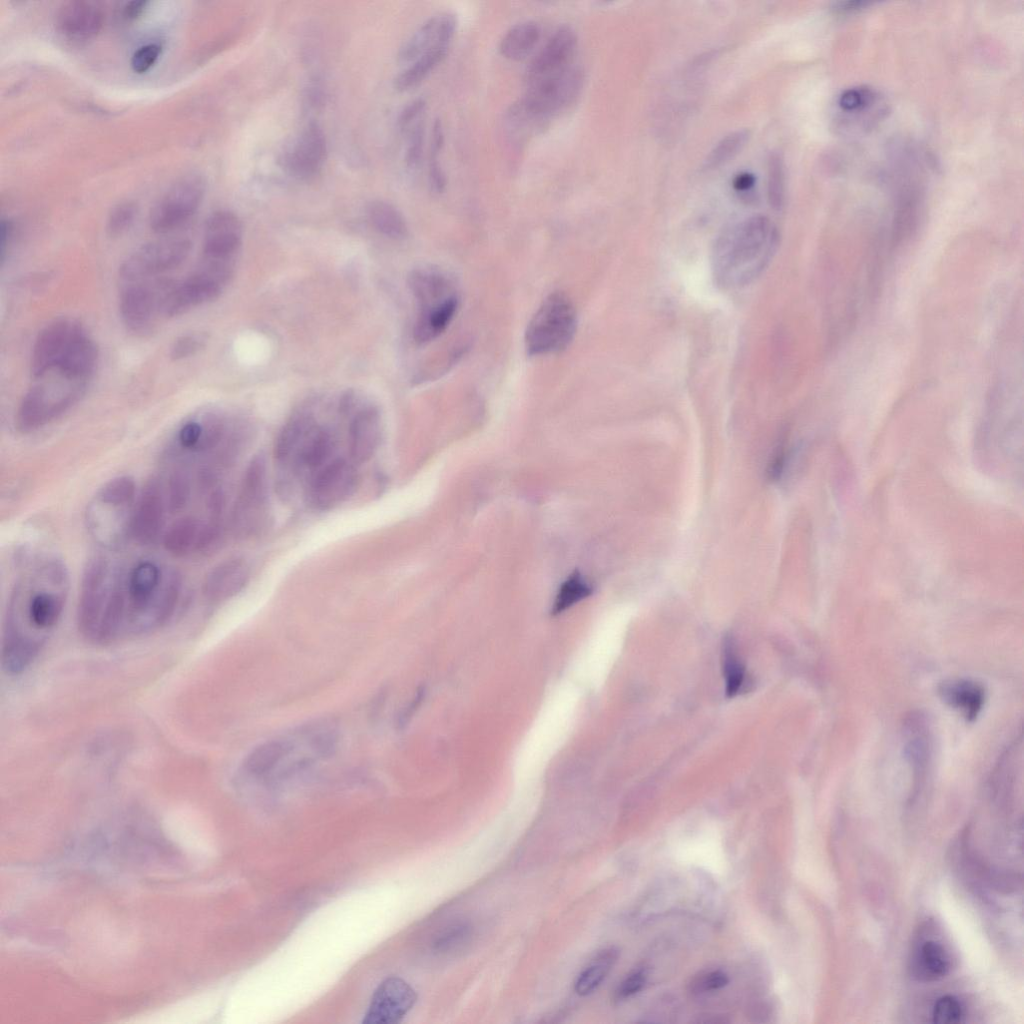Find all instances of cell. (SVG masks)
Listing matches in <instances>:
<instances>
[{
	"label": "cell",
	"mask_w": 1024,
	"mask_h": 1024,
	"mask_svg": "<svg viewBox=\"0 0 1024 1024\" xmlns=\"http://www.w3.org/2000/svg\"><path fill=\"white\" fill-rule=\"evenodd\" d=\"M69 592V574L57 556L36 555L22 568L11 589L4 623L3 669L17 675L37 659L61 621Z\"/></svg>",
	"instance_id": "cell-1"
},
{
	"label": "cell",
	"mask_w": 1024,
	"mask_h": 1024,
	"mask_svg": "<svg viewBox=\"0 0 1024 1024\" xmlns=\"http://www.w3.org/2000/svg\"><path fill=\"white\" fill-rule=\"evenodd\" d=\"M182 590L178 572L151 558L124 571L118 642L162 627L174 614Z\"/></svg>",
	"instance_id": "cell-2"
},
{
	"label": "cell",
	"mask_w": 1024,
	"mask_h": 1024,
	"mask_svg": "<svg viewBox=\"0 0 1024 1024\" xmlns=\"http://www.w3.org/2000/svg\"><path fill=\"white\" fill-rule=\"evenodd\" d=\"M778 240L777 229L763 215L751 216L725 230L713 250L716 282L724 288L751 282L772 259Z\"/></svg>",
	"instance_id": "cell-3"
},
{
	"label": "cell",
	"mask_w": 1024,
	"mask_h": 1024,
	"mask_svg": "<svg viewBox=\"0 0 1024 1024\" xmlns=\"http://www.w3.org/2000/svg\"><path fill=\"white\" fill-rule=\"evenodd\" d=\"M124 569L107 556H94L84 567L77 621L82 635L94 644L118 643Z\"/></svg>",
	"instance_id": "cell-4"
},
{
	"label": "cell",
	"mask_w": 1024,
	"mask_h": 1024,
	"mask_svg": "<svg viewBox=\"0 0 1024 1024\" xmlns=\"http://www.w3.org/2000/svg\"><path fill=\"white\" fill-rule=\"evenodd\" d=\"M137 495L135 481L128 475L111 478L95 491L86 505L84 524L98 547L116 550L130 538Z\"/></svg>",
	"instance_id": "cell-5"
},
{
	"label": "cell",
	"mask_w": 1024,
	"mask_h": 1024,
	"mask_svg": "<svg viewBox=\"0 0 1024 1024\" xmlns=\"http://www.w3.org/2000/svg\"><path fill=\"white\" fill-rule=\"evenodd\" d=\"M58 380H42L33 385L21 399L14 418L17 431L34 432L54 421L83 396L87 384L71 380L60 373Z\"/></svg>",
	"instance_id": "cell-6"
},
{
	"label": "cell",
	"mask_w": 1024,
	"mask_h": 1024,
	"mask_svg": "<svg viewBox=\"0 0 1024 1024\" xmlns=\"http://www.w3.org/2000/svg\"><path fill=\"white\" fill-rule=\"evenodd\" d=\"M576 329L577 314L572 301L562 292L551 293L527 325V354L541 356L562 351L573 340Z\"/></svg>",
	"instance_id": "cell-7"
},
{
	"label": "cell",
	"mask_w": 1024,
	"mask_h": 1024,
	"mask_svg": "<svg viewBox=\"0 0 1024 1024\" xmlns=\"http://www.w3.org/2000/svg\"><path fill=\"white\" fill-rule=\"evenodd\" d=\"M408 284L419 304L417 321L433 332H444L460 302L452 276L439 268L424 267L411 272Z\"/></svg>",
	"instance_id": "cell-8"
},
{
	"label": "cell",
	"mask_w": 1024,
	"mask_h": 1024,
	"mask_svg": "<svg viewBox=\"0 0 1024 1024\" xmlns=\"http://www.w3.org/2000/svg\"><path fill=\"white\" fill-rule=\"evenodd\" d=\"M267 465L264 455H256L243 475L232 511V528L241 537L254 535L267 518Z\"/></svg>",
	"instance_id": "cell-9"
},
{
	"label": "cell",
	"mask_w": 1024,
	"mask_h": 1024,
	"mask_svg": "<svg viewBox=\"0 0 1024 1024\" xmlns=\"http://www.w3.org/2000/svg\"><path fill=\"white\" fill-rule=\"evenodd\" d=\"M205 193V182L198 174L178 178L155 203L150 211L149 224L155 233L170 232L198 210Z\"/></svg>",
	"instance_id": "cell-10"
},
{
	"label": "cell",
	"mask_w": 1024,
	"mask_h": 1024,
	"mask_svg": "<svg viewBox=\"0 0 1024 1024\" xmlns=\"http://www.w3.org/2000/svg\"><path fill=\"white\" fill-rule=\"evenodd\" d=\"M191 243L186 239H167L147 243L130 254L119 267V283L152 280L173 270L188 257Z\"/></svg>",
	"instance_id": "cell-11"
},
{
	"label": "cell",
	"mask_w": 1024,
	"mask_h": 1024,
	"mask_svg": "<svg viewBox=\"0 0 1024 1024\" xmlns=\"http://www.w3.org/2000/svg\"><path fill=\"white\" fill-rule=\"evenodd\" d=\"M521 98L536 113L550 121L579 95L583 74L575 65L563 72L527 81Z\"/></svg>",
	"instance_id": "cell-12"
},
{
	"label": "cell",
	"mask_w": 1024,
	"mask_h": 1024,
	"mask_svg": "<svg viewBox=\"0 0 1024 1024\" xmlns=\"http://www.w3.org/2000/svg\"><path fill=\"white\" fill-rule=\"evenodd\" d=\"M156 282L120 284V317L126 330L136 337H148L156 329L157 317L161 315Z\"/></svg>",
	"instance_id": "cell-13"
},
{
	"label": "cell",
	"mask_w": 1024,
	"mask_h": 1024,
	"mask_svg": "<svg viewBox=\"0 0 1024 1024\" xmlns=\"http://www.w3.org/2000/svg\"><path fill=\"white\" fill-rule=\"evenodd\" d=\"M220 528L218 517L186 514L166 526L161 540L170 554L186 557L211 549L219 539Z\"/></svg>",
	"instance_id": "cell-14"
},
{
	"label": "cell",
	"mask_w": 1024,
	"mask_h": 1024,
	"mask_svg": "<svg viewBox=\"0 0 1024 1024\" xmlns=\"http://www.w3.org/2000/svg\"><path fill=\"white\" fill-rule=\"evenodd\" d=\"M358 475L346 459L337 458L318 469L307 489L309 504L317 510L332 509L345 501L355 490Z\"/></svg>",
	"instance_id": "cell-15"
},
{
	"label": "cell",
	"mask_w": 1024,
	"mask_h": 1024,
	"mask_svg": "<svg viewBox=\"0 0 1024 1024\" xmlns=\"http://www.w3.org/2000/svg\"><path fill=\"white\" fill-rule=\"evenodd\" d=\"M169 516L162 485L158 475L152 476L138 492L130 538L141 545H150L161 539Z\"/></svg>",
	"instance_id": "cell-16"
},
{
	"label": "cell",
	"mask_w": 1024,
	"mask_h": 1024,
	"mask_svg": "<svg viewBox=\"0 0 1024 1024\" xmlns=\"http://www.w3.org/2000/svg\"><path fill=\"white\" fill-rule=\"evenodd\" d=\"M326 157L325 134L319 124L310 122L284 152L281 162L291 176L309 181L320 173Z\"/></svg>",
	"instance_id": "cell-17"
},
{
	"label": "cell",
	"mask_w": 1024,
	"mask_h": 1024,
	"mask_svg": "<svg viewBox=\"0 0 1024 1024\" xmlns=\"http://www.w3.org/2000/svg\"><path fill=\"white\" fill-rule=\"evenodd\" d=\"M85 329L71 318L57 319L46 325L33 345L30 372L40 379L53 371L73 339Z\"/></svg>",
	"instance_id": "cell-18"
},
{
	"label": "cell",
	"mask_w": 1024,
	"mask_h": 1024,
	"mask_svg": "<svg viewBox=\"0 0 1024 1024\" xmlns=\"http://www.w3.org/2000/svg\"><path fill=\"white\" fill-rule=\"evenodd\" d=\"M839 128L864 130L873 126L885 114L882 96L873 88L855 86L843 90L835 100Z\"/></svg>",
	"instance_id": "cell-19"
},
{
	"label": "cell",
	"mask_w": 1024,
	"mask_h": 1024,
	"mask_svg": "<svg viewBox=\"0 0 1024 1024\" xmlns=\"http://www.w3.org/2000/svg\"><path fill=\"white\" fill-rule=\"evenodd\" d=\"M416 999L415 990L405 980L395 976L387 977L375 989L363 1023H397L411 1010Z\"/></svg>",
	"instance_id": "cell-20"
},
{
	"label": "cell",
	"mask_w": 1024,
	"mask_h": 1024,
	"mask_svg": "<svg viewBox=\"0 0 1024 1024\" xmlns=\"http://www.w3.org/2000/svg\"><path fill=\"white\" fill-rule=\"evenodd\" d=\"M904 756L911 768L914 784L922 785L929 776L933 757L931 723L921 711H911L902 723Z\"/></svg>",
	"instance_id": "cell-21"
},
{
	"label": "cell",
	"mask_w": 1024,
	"mask_h": 1024,
	"mask_svg": "<svg viewBox=\"0 0 1024 1024\" xmlns=\"http://www.w3.org/2000/svg\"><path fill=\"white\" fill-rule=\"evenodd\" d=\"M577 35L569 25L559 26L530 62L525 82L560 73L573 66Z\"/></svg>",
	"instance_id": "cell-22"
},
{
	"label": "cell",
	"mask_w": 1024,
	"mask_h": 1024,
	"mask_svg": "<svg viewBox=\"0 0 1024 1024\" xmlns=\"http://www.w3.org/2000/svg\"><path fill=\"white\" fill-rule=\"evenodd\" d=\"M457 25V18L452 13L430 17L400 47L398 62L410 64L433 48L450 47Z\"/></svg>",
	"instance_id": "cell-23"
},
{
	"label": "cell",
	"mask_w": 1024,
	"mask_h": 1024,
	"mask_svg": "<svg viewBox=\"0 0 1024 1024\" xmlns=\"http://www.w3.org/2000/svg\"><path fill=\"white\" fill-rule=\"evenodd\" d=\"M242 242V224L231 211L212 213L204 226L202 257L231 261Z\"/></svg>",
	"instance_id": "cell-24"
},
{
	"label": "cell",
	"mask_w": 1024,
	"mask_h": 1024,
	"mask_svg": "<svg viewBox=\"0 0 1024 1024\" xmlns=\"http://www.w3.org/2000/svg\"><path fill=\"white\" fill-rule=\"evenodd\" d=\"M250 577L248 564L241 558H230L212 568L205 577L202 592L211 602H222L237 595Z\"/></svg>",
	"instance_id": "cell-25"
},
{
	"label": "cell",
	"mask_w": 1024,
	"mask_h": 1024,
	"mask_svg": "<svg viewBox=\"0 0 1024 1024\" xmlns=\"http://www.w3.org/2000/svg\"><path fill=\"white\" fill-rule=\"evenodd\" d=\"M103 19V13L96 4L75 0L61 5L56 23L61 33L69 39L87 40L98 34Z\"/></svg>",
	"instance_id": "cell-26"
},
{
	"label": "cell",
	"mask_w": 1024,
	"mask_h": 1024,
	"mask_svg": "<svg viewBox=\"0 0 1024 1024\" xmlns=\"http://www.w3.org/2000/svg\"><path fill=\"white\" fill-rule=\"evenodd\" d=\"M382 436L379 411L367 407L359 411L349 427V453L354 462L365 463L377 452Z\"/></svg>",
	"instance_id": "cell-27"
},
{
	"label": "cell",
	"mask_w": 1024,
	"mask_h": 1024,
	"mask_svg": "<svg viewBox=\"0 0 1024 1024\" xmlns=\"http://www.w3.org/2000/svg\"><path fill=\"white\" fill-rule=\"evenodd\" d=\"M939 698L950 708L972 722L981 713L985 701L984 686L972 679L952 678L942 681L937 688Z\"/></svg>",
	"instance_id": "cell-28"
},
{
	"label": "cell",
	"mask_w": 1024,
	"mask_h": 1024,
	"mask_svg": "<svg viewBox=\"0 0 1024 1024\" xmlns=\"http://www.w3.org/2000/svg\"><path fill=\"white\" fill-rule=\"evenodd\" d=\"M97 361V346L84 330L73 339L53 371L71 380L87 383L95 371Z\"/></svg>",
	"instance_id": "cell-29"
},
{
	"label": "cell",
	"mask_w": 1024,
	"mask_h": 1024,
	"mask_svg": "<svg viewBox=\"0 0 1024 1024\" xmlns=\"http://www.w3.org/2000/svg\"><path fill=\"white\" fill-rule=\"evenodd\" d=\"M294 746L290 739L265 741L245 757L243 771L254 778L270 779L294 751Z\"/></svg>",
	"instance_id": "cell-30"
},
{
	"label": "cell",
	"mask_w": 1024,
	"mask_h": 1024,
	"mask_svg": "<svg viewBox=\"0 0 1024 1024\" xmlns=\"http://www.w3.org/2000/svg\"><path fill=\"white\" fill-rule=\"evenodd\" d=\"M336 447L332 431L325 427H314L300 447L295 460L300 468L320 469L329 461Z\"/></svg>",
	"instance_id": "cell-31"
},
{
	"label": "cell",
	"mask_w": 1024,
	"mask_h": 1024,
	"mask_svg": "<svg viewBox=\"0 0 1024 1024\" xmlns=\"http://www.w3.org/2000/svg\"><path fill=\"white\" fill-rule=\"evenodd\" d=\"M548 123V120L531 109L522 99L508 108L504 118L506 132L516 143L527 141L541 132Z\"/></svg>",
	"instance_id": "cell-32"
},
{
	"label": "cell",
	"mask_w": 1024,
	"mask_h": 1024,
	"mask_svg": "<svg viewBox=\"0 0 1024 1024\" xmlns=\"http://www.w3.org/2000/svg\"><path fill=\"white\" fill-rule=\"evenodd\" d=\"M314 427L313 419L307 414H297L291 417L276 438L275 459L280 463L295 459L300 447Z\"/></svg>",
	"instance_id": "cell-33"
},
{
	"label": "cell",
	"mask_w": 1024,
	"mask_h": 1024,
	"mask_svg": "<svg viewBox=\"0 0 1024 1024\" xmlns=\"http://www.w3.org/2000/svg\"><path fill=\"white\" fill-rule=\"evenodd\" d=\"M540 36L541 30L536 22L517 23L503 35L499 45L500 53L512 61L523 60L533 51Z\"/></svg>",
	"instance_id": "cell-34"
},
{
	"label": "cell",
	"mask_w": 1024,
	"mask_h": 1024,
	"mask_svg": "<svg viewBox=\"0 0 1024 1024\" xmlns=\"http://www.w3.org/2000/svg\"><path fill=\"white\" fill-rule=\"evenodd\" d=\"M619 957V950L606 947L595 954L575 981V992L580 996L593 993L604 981Z\"/></svg>",
	"instance_id": "cell-35"
},
{
	"label": "cell",
	"mask_w": 1024,
	"mask_h": 1024,
	"mask_svg": "<svg viewBox=\"0 0 1024 1024\" xmlns=\"http://www.w3.org/2000/svg\"><path fill=\"white\" fill-rule=\"evenodd\" d=\"M372 226L391 239H403L408 234L406 221L400 211L383 200L371 201L366 208Z\"/></svg>",
	"instance_id": "cell-36"
},
{
	"label": "cell",
	"mask_w": 1024,
	"mask_h": 1024,
	"mask_svg": "<svg viewBox=\"0 0 1024 1024\" xmlns=\"http://www.w3.org/2000/svg\"><path fill=\"white\" fill-rule=\"evenodd\" d=\"M449 47H436L409 64L394 79L398 92L408 91L420 84L446 57Z\"/></svg>",
	"instance_id": "cell-37"
},
{
	"label": "cell",
	"mask_w": 1024,
	"mask_h": 1024,
	"mask_svg": "<svg viewBox=\"0 0 1024 1024\" xmlns=\"http://www.w3.org/2000/svg\"><path fill=\"white\" fill-rule=\"evenodd\" d=\"M950 969V959L944 947L934 941L924 942L915 958V973L922 980L943 978Z\"/></svg>",
	"instance_id": "cell-38"
},
{
	"label": "cell",
	"mask_w": 1024,
	"mask_h": 1024,
	"mask_svg": "<svg viewBox=\"0 0 1024 1024\" xmlns=\"http://www.w3.org/2000/svg\"><path fill=\"white\" fill-rule=\"evenodd\" d=\"M750 136L747 129H739L724 136L710 151L704 161L705 170H713L730 161L745 146Z\"/></svg>",
	"instance_id": "cell-39"
},
{
	"label": "cell",
	"mask_w": 1024,
	"mask_h": 1024,
	"mask_svg": "<svg viewBox=\"0 0 1024 1024\" xmlns=\"http://www.w3.org/2000/svg\"><path fill=\"white\" fill-rule=\"evenodd\" d=\"M592 593V587L575 571L560 586L555 597L551 613L557 615L585 599Z\"/></svg>",
	"instance_id": "cell-40"
},
{
	"label": "cell",
	"mask_w": 1024,
	"mask_h": 1024,
	"mask_svg": "<svg viewBox=\"0 0 1024 1024\" xmlns=\"http://www.w3.org/2000/svg\"><path fill=\"white\" fill-rule=\"evenodd\" d=\"M723 674L726 683V695L734 697L742 689L745 682V668L738 657L735 644L731 637L723 642Z\"/></svg>",
	"instance_id": "cell-41"
},
{
	"label": "cell",
	"mask_w": 1024,
	"mask_h": 1024,
	"mask_svg": "<svg viewBox=\"0 0 1024 1024\" xmlns=\"http://www.w3.org/2000/svg\"><path fill=\"white\" fill-rule=\"evenodd\" d=\"M444 145V130L442 122L436 119L433 124L430 155L428 162V180L431 191L442 193L447 184L446 176L441 166L439 155Z\"/></svg>",
	"instance_id": "cell-42"
},
{
	"label": "cell",
	"mask_w": 1024,
	"mask_h": 1024,
	"mask_svg": "<svg viewBox=\"0 0 1024 1024\" xmlns=\"http://www.w3.org/2000/svg\"><path fill=\"white\" fill-rule=\"evenodd\" d=\"M767 198L771 207L781 209L785 199V172L779 153L770 154L767 162Z\"/></svg>",
	"instance_id": "cell-43"
},
{
	"label": "cell",
	"mask_w": 1024,
	"mask_h": 1024,
	"mask_svg": "<svg viewBox=\"0 0 1024 1024\" xmlns=\"http://www.w3.org/2000/svg\"><path fill=\"white\" fill-rule=\"evenodd\" d=\"M472 935L467 923H456L445 928L437 936L434 947L440 953H450L462 948Z\"/></svg>",
	"instance_id": "cell-44"
},
{
	"label": "cell",
	"mask_w": 1024,
	"mask_h": 1024,
	"mask_svg": "<svg viewBox=\"0 0 1024 1024\" xmlns=\"http://www.w3.org/2000/svg\"><path fill=\"white\" fill-rule=\"evenodd\" d=\"M136 215L134 203L125 201L117 204L110 212L106 230L110 237H118L125 233L132 225Z\"/></svg>",
	"instance_id": "cell-45"
},
{
	"label": "cell",
	"mask_w": 1024,
	"mask_h": 1024,
	"mask_svg": "<svg viewBox=\"0 0 1024 1024\" xmlns=\"http://www.w3.org/2000/svg\"><path fill=\"white\" fill-rule=\"evenodd\" d=\"M964 1010L957 998L946 995L937 1000L932 1011V1020L939 1024H956L962 1021Z\"/></svg>",
	"instance_id": "cell-46"
},
{
	"label": "cell",
	"mask_w": 1024,
	"mask_h": 1024,
	"mask_svg": "<svg viewBox=\"0 0 1024 1024\" xmlns=\"http://www.w3.org/2000/svg\"><path fill=\"white\" fill-rule=\"evenodd\" d=\"M207 336L203 333H187L178 337L170 349V358L174 361L187 359L197 354L205 346Z\"/></svg>",
	"instance_id": "cell-47"
},
{
	"label": "cell",
	"mask_w": 1024,
	"mask_h": 1024,
	"mask_svg": "<svg viewBox=\"0 0 1024 1024\" xmlns=\"http://www.w3.org/2000/svg\"><path fill=\"white\" fill-rule=\"evenodd\" d=\"M408 133L405 162L409 169L415 170L419 167L423 155L424 145V124L423 120L410 127Z\"/></svg>",
	"instance_id": "cell-48"
},
{
	"label": "cell",
	"mask_w": 1024,
	"mask_h": 1024,
	"mask_svg": "<svg viewBox=\"0 0 1024 1024\" xmlns=\"http://www.w3.org/2000/svg\"><path fill=\"white\" fill-rule=\"evenodd\" d=\"M648 978L647 970L637 968L631 971L617 986L614 992L615 1001H623L640 992Z\"/></svg>",
	"instance_id": "cell-49"
},
{
	"label": "cell",
	"mask_w": 1024,
	"mask_h": 1024,
	"mask_svg": "<svg viewBox=\"0 0 1024 1024\" xmlns=\"http://www.w3.org/2000/svg\"><path fill=\"white\" fill-rule=\"evenodd\" d=\"M729 982L728 975L722 970H709L696 976L690 986L694 993H705L719 990Z\"/></svg>",
	"instance_id": "cell-50"
},
{
	"label": "cell",
	"mask_w": 1024,
	"mask_h": 1024,
	"mask_svg": "<svg viewBox=\"0 0 1024 1024\" xmlns=\"http://www.w3.org/2000/svg\"><path fill=\"white\" fill-rule=\"evenodd\" d=\"M161 53V46L156 43H149L138 48L131 58V67L136 73L148 71L157 61Z\"/></svg>",
	"instance_id": "cell-51"
},
{
	"label": "cell",
	"mask_w": 1024,
	"mask_h": 1024,
	"mask_svg": "<svg viewBox=\"0 0 1024 1024\" xmlns=\"http://www.w3.org/2000/svg\"><path fill=\"white\" fill-rule=\"evenodd\" d=\"M426 110V101L423 98H417L407 104L401 111L398 117V127L402 132H406L417 122L423 119L424 112Z\"/></svg>",
	"instance_id": "cell-52"
},
{
	"label": "cell",
	"mask_w": 1024,
	"mask_h": 1024,
	"mask_svg": "<svg viewBox=\"0 0 1024 1024\" xmlns=\"http://www.w3.org/2000/svg\"><path fill=\"white\" fill-rule=\"evenodd\" d=\"M424 696V689L419 688L414 698L398 713L395 720V724L398 728H403L414 715L415 711L419 707Z\"/></svg>",
	"instance_id": "cell-53"
},
{
	"label": "cell",
	"mask_w": 1024,
	"mask_h": 1024,
	"mask_svg": "<svg viewBox=\"0 0 1024 1024\" xmlns=\"http://www.w3.org/2000/svg\"><path fill=\"white\" fill-rule=\"evenodd\" d=\"M755 181H756V179H755V176L753 174L748 173V172H743V173L738 174L733 179V183L732 184H733V187H734L735 190H737L739 192H746V191H749V190L752 189V187L755 185Z\"/></svg>",
	"instance_id": "cell-54"
},
{
	"label": "cell",
	"mask_w": 1024,
	"mask_h": 1024,
	"mask_svg": "<svg viewBox=\"0 0 1024 1024\" xmlns=\"http://www.w3.org/2000/svg\"><path fill=\"white\" fill-rule=\"evenodd\" d=\"M11 234H12L11 223L9 221L2 220L1 226H0V258H1V261L4 260L5 253H6V250H7V244L10 241Z\"/></svg>",
	"instance_id": "cell-55"
},
{
	"label": "cell",
	"mask_w": 1024,
	"mask_h": 1024,
	"mask_svg": "<svg viewBox=\"0 0 1024 1024\" xmlns=\"http://www.w3.org/2000/svg\"><path fill=\"white\" fill-rule=\"evenodd\" d=\"M148 5L147 1H132L126 4L124 7L123 15L126 19H136L139 17Z\"/></svg>",
	"instance_id": "cell-56"
},
{
	"label": "cell",
	"mask_w": 1024,
	"mask_h": 1024,
	"mask_svg": "<svg viewBox=\"0 0 1024 1024\" xmlns=\"http://www.w3.org/2000/svg\"><path fill=\"white\" fill-rule=\"evenodd\" d=\"M384 701H385L384 691H381V693H379L376 696V699L372 702L371 709H370L371 710L370 716L372 718L376 717V715L379 714V708L381 709L383 707Z\"/></svg>",
	"instance_id": "cell-57"
}]
</instances>
